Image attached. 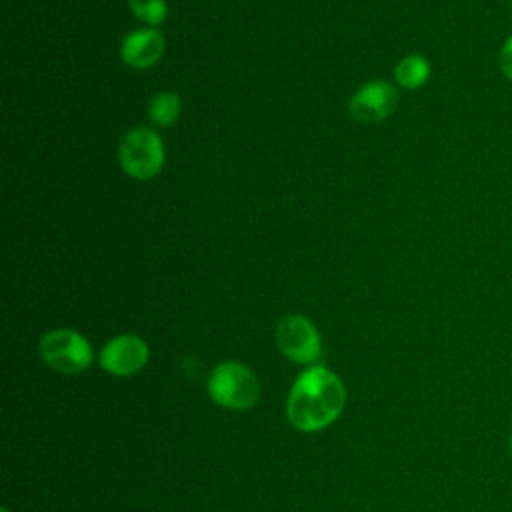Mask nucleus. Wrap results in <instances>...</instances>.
Here are the masks:
<instances>
[{
  "instance_id": "nucleus-15",
  "label": "nucleus",
  "mask_w": 512,
  "mask_h": 512,
  "mask_svg": "<svg viewBox=\"0 0 512 512\" xmlns=\"http://www.w3.org/2000/svg\"><path fill=\"white\" fill-rule=\"evenodd\" d=\"M510 10H512V0H510Z\"/></svg>"
},
{
  "instance_id": "nucleus-2",
  "label": "nucleus",
  "mask_w": 512,
  "mask_h": 512,
  "mask_svg": "<svg viewBox=\"0 0 512 512\" xmlns=\"http://www.w3.org/2000/svg\"><path fill=\"white\" fill-rule=\"evenodd\" d=\"M166 150L156 130L148 126L130 128L118 144V162L134 180H150L164 168Z\"/></svg>"
},
{
  "instance_id": "nucleus-10",
  "label": "nucleus",
  "mask_w": 512,
  "mask_h": 512,
  "mask_svg": "<svg viewBox=\"0 0 512 512\" xmlns=\"http://www.w3.org/2000/svg\"><path fill=\"white\" fill-rule=\"evenodd\" d=\"M180 112H182V100L172 90H162L152 94L146 104V114L150 122L158 128L172 126L178 120Z\"/></svg>"
},
{
  "instance_id": "nucleus-9",
  "label": "nucleus",
  "mask_w": 512,
  "mask_h": 512,
  "mask_svg": "<svg viewBox=\"0 0 512 512\" xmlns=\"http://www.w3.org/2000/svg\"><path fill=\"white\" fill-rule=\"evenodd\" d=\"M432 76V64L422 54H406L394 68V78L400 88L418 90Z\"/></svg>"
},
{
  "instance_id": "nucleus-11",
  "label": "nucleus",
  "mask_w": 512,
  "mask_h": 512,
  "mask_svg": "<svg viewBox=\"0 0 512 512\" xmlns=\"http://www.w3.org/2000/svg\"><path fill=\"white\" fill-rule=\"evenodd\" d=\"M128 8L140 22L152 28H158L168 16L166 0H128Z\"/></svg>"
},
{
  "instance_id": "nucleus-12",
  "label": "nucleus",
  "mask_w": 512,
  "mask_h": 512,
  "mask_svg": "<svg viewBox=\"0 0 512 512\" xmlns=\"http://www.w3.org/2000/svg\"><path fill=\"white\" fill-rule=\"evenodd\" d=\"M498 68L502 76L512 82V34L502 42L498 50Z\"/></svg>"
},
{
  "instance_id": "nucleus-6",
  "label": "nucleus",
  "mask_w": 512,
  "mask_h": 512,
  "mask_svg": "<svg viewBox=\"0 0 512 512\" xmlns=\"http://www.w3.org/2000/svg\"><path fill=\"white\" fill-rule=\"evenodd\" d=\"M400 102L398 88L388 80H368L356 88L348 102L352 118L364 124H374L390 118Z\"/></svg>"
},
{
  "instance_id": "nucleus-1",
  "label": "nucleus",
  "mask_w": 512,
  "mask_h": 512,
  "mask_svg": "<svg viewBox=\"0 0 512 512\" xmlns=\"http://www.w3.org/2000/svg\"><path fill=\"white\" fill-rule=\"evenodd\" d=\"M344 404L346 388L342 380L322 366H310L290 388L286 416L296 430L318 432L340 416Z\"/></svg>"
},
{
  "instance_id": "nucleus-14",
  "label": "nucleus",
  "mask_w": 512,
  "mask_h": 512,
  "mask_svg": "<svg viewBox=\"0 0 512 512\" xmlns=\"http://www.w3.org/2000/svg\"><path fill=\"white\" fill-rule=\"evenodd\" d=\"M2 512H8V510H6V508H2Z\"/></svg>"
},
{
  "instance_id": "nucleus-13",
  "label": "nucleus",
  "mask_w": 512,
  "mask_h": 512,
  "mask_svg": "<svg viewBox=\"0 0 512 512\" xmlns=\"http://www.w3.org/2000/svg\"><path fill=\"white\" fill-rule=\"evenodd\" d=\"M508 450H510V456H512V428H510V434H508Z\"/></svg>"
},
{
  "instance_id": "nucleus-7",
  "label": "nucleus",
  "mask_w": 512,
  "mask_h": 512,
  "mask_svg": "<svg viewBox=\"0 0 512 512\" xmlns=\"http://www.w3.org/2000/svg\"><path fill=\"white\" fill-rule=\"evenodd\" d=\"M148 344L136 334H120L104 344L98 354L100 366L114 376H132L148 362Z\"/></svg>"
},
{
  "instance_id": "nucleus-4",
  "label": "nucleus",
  "mask_w": 512,
  "mask_h": 512,
  "mask_svg": "<svg viewBox=\"0 0 512 512\" xmlns=\"http://www.w3.org/2000/svg\"><path fill=\"white\" fill-rule=\"evenodd\" d=\"M44 362L60 374H80L94 362L92 344L72 328H56L40 338Z\"/></svg>"
},
{
  "instance_id": "nucleus-5",
  "label": "nucleus",
  "mask_w": 512,
  "mask_h": 512,
  "mask_svg": "<svg viewBox=\"0 0 512 512\" xmlns=\"http://www.w3.org/2000/svg\"><path fill=\"white\" fill-rule=\"evenodd\" d=\"M276 342L282 354L296 364H314L322 354L320 334L302 314H288L278 322Z\"/></svg>"
},
{
  "instance_id": "nucleus-3",
  "label": "nucleus",
  "mask_w": 512,
  "mask_h": 512,
  "mask_svg": "<svg viewBox=\"0 0 512 512\" xmlns=\"http://www.w3.org/2000/svg\"><path fill=\"white\" fill-rule=\"evenodd\" d=\"M208 396L228 410H248L258 402L260 382L248 366L234 360L220 362L208 378Z\"/></svg>"
},
{
  "instance_id": "nucleus-8",
  "label": "nucleus",
  "mask_w": 512,
  "mask_h": 512,
  "mask_svg": "<svg viewBox=\"0 0 512 512\" xmlns=\"http://www.w3.org/2000/svg\"><path fill=\"white\" fill-rule=\"evenodd\" d=\"M166 52V40L160 28H136L120 44V58L128 68L148 70L156 66Z\"/></svg>"
}]
</instances>
